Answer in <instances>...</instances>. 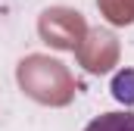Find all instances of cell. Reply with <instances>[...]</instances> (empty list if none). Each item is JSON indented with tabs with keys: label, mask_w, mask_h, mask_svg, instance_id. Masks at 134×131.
Returning a JSON list of instances; mask_svg holds the SVG:
<instances>
[{
	"label": "cell",
	"mask_w": 134,
	"mask_h": 131,
	"mask_svg": "<svg viewBox=\"0 0 134 131\" xmlns=\"http://www.w3.org/2000/svg\"><path fill=\"white\" fill-rule=\"evenodd\" d=\"M16 84L28 100L50 106V109L69 106L78 94V84H75V75L69 72V66L50 53H28L25 59H19Z\"/></svg>",
	"instance_id": "1"
},
{
	"label": "cell",
	"mask_w": 134,
	"mask_h": 131,
	"mask_svg": "<svg viewBox=\"0 0 134 131\" xmlns=\"http://www.w3.org/2000/svg\"><path fill=\"white\" fill-rule=\"evenodd\" d=\"M87 34V19L72 9V6H47L37 16V37L50 50H72L84 41Z\"/></svg>",
	"instance_id": "2"
},
{
	"label": "cell",
	"mask_w": 134,
	"mask_h": 131,
	"mask_svg": "<svg viewBox=\"0 0 134 131\" xmlns=\"http://www.w3.org/2000/svg\"><path fill=\"white\" fill-rule=\"evenodd\" d=\"M75 59L91 75H109L122 59V44L109 28H87L84 41L75 47Z\"/></svg>",
	"instance_id": "3"
},
{
	"label": "cell",
	"mask_w": 134,
	"mask_h": 131,
	"mask_svg": "<svg viewBox=\"0 0 134 131\" xmlns=\"http://www.w3.org/2000/svg\"><path fill=\"white\" fill-rule=\"evenodd\" d=\"M97 9L109 25H134V0H97Z\"/></svg>",
	"instance_id": "4"
},
{
	"label": "cell",
	"mask_w": 134,
	"mask_h": 131,
	"mask_svg": "<svg viewBox=\"0 0 134 131\" xmlns=\"http://www.w3.org/2000/svg\"><path fill=\"white\" fill-rule=\"evenodd\" d=\"M84 131H134V112H103L97 119H91Z\"/></svg>",
	"instance_id": "5"
},
{
	"label": "cell",
	"mask_w": 134,
	"mask_h": 131,
	"mask_svg": "<svg viewBox=\"0 0 134 131\" xmlns=\"http://www.w3.org/2000/svg\"><path fill=\"white\" fill-rule=\"evenodd\" d=\"M112 97L125 106H134V69H122L112 78Z\"/></svg>",
	"instance_id": "6"
}]
</instances>
